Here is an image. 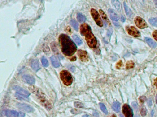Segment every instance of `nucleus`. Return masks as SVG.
<instances>
[{"instance_id": "obj_1", "label": "nucleus", "mask_w": 157, "mask_h": 117, "mask_svg": "<svg viewBox=\"0 0 157 117\" xmlns=\"http://www.w3.org/2000/svg\"><path fill=\"white\" fill-rule=\"evenodd\" d=\"M59 41L64 55L71 56L76 51L77 46L69 36L64 34H61L59 37Z\"/></svg>"}, {"instance_id": "obj_2", "label": "nucleus", "mask_w": 157, "mask_h": 117, "mask_svg": "<svg viewBox=\"0 0 157 117\" xmlns=\"http://www.w3.org/2000/svg\"><path fill=\"white\" fill-rule=\"evenodd\" d=\"M80 34L84 36L89 47L95 48L97 45V40L92 32L91 27L87 24H82L80 27Z\"/></svg>"}, {"instance_id": "obj_3", "label": "nucleus", "mask_w": 157, "mask_h": 117, "mask_svg": "<svg viewBox=\"0 0 157 117\" xmlns=\"http://www.w3.org/2000/svg\"><path fill=\"white\" fill-rule=\"evenodd\" d=\"M60 78L63 84L66 86H70L73 82V78L70 73L67 70H63L60 72Z\"/></svg>"}, {"instance_id": "obj_4", "label": "nucleus", "mask_w": 157, "mask_h": 117, "mask_svg": "<svg viewBox=\"0 0 157 117\" xmlns=\"http://www.w3.org/2000/svg\"><path fill=\"white\" fill-rule=\"evenodd\" d=\"M91 14L96 24L100 27H102L103 23L98 12L95 9H92L91 10Z\"/></svg>"}, {"instance_id": "obj_5", "label": "nucleus", "mask_w": 157, "mask_h": 117, "mask_svg": "<svg viewBox=\"0 0 157 117\" xmlns=\"http://www.w3.org/2000/svg\"><path fill=\"white\" fill-rule=\"evenodd\" d=\"M135 23L136 26L139 28L143 29L148 27V24L146 21L139 16H137L135 19Z\"/></svg>"}, {"instance_id": "obj_6", "label": "nucleus", "mask_w": 157, "mask_h": 117, "mask_svg": "<svg viewBox=\"0 0 157 117\" xmlns=\"http://www.w3.org/2000/svg\"><path fill=\"white\" fill-rule=\"evenodd\" d=\"M122 112L126 117H133L132 109L127 104H124L123 106Z\"/></svg>"}, {"instance_id": "obj_7", "label": "nucleus", "mask_w": 157, "mask_h": 117, "mask_svg": "<svg viewBox=\"0 0 157 117\" xmlns=\"http://www.w3.org/2000/svg\"><path fill=\"white\" fill-rule=\"evenodd\" d=\"M127 31L129 35L134 37H139L141 36L139 31L134 27H129L127 28Z\"/></svg>"}, {"instance_id": "obj_8", "label": "nucleus", "mask_w": 157, "mask_h": 117, "mask_svg": "<svg viewBox=\"0 0 157 117\" xmlns=\"http://www.w3.org/2000/svg\"><path fill=\"white\" fill-rule=\"evenodd\" d=\"M17 105L19 109L27 113L32 112L34 111V109H33V108L27 104L19 103H17Z\"/></svg>"}, {"instance_id": "obj_9", "label": "nucleus", "mask_w": 157, "mask_h": 117, "mask_svg": "<svg viewBox=\"0 0 157 117\" xmlns=\"http://www.w3.org/2000/svg\"><path fill=\"white\" fill-rule=\"evenodd\" d=\"M13 89L17 92V93L24 96L26 97H28L30 95V93L28 91L24 90L20 86H14Z\"/></svg>"}, {"instance_id": "obj_10", "label": "nucleus", "mask_w": 157, "mask_h": 117, "mask_svg": "<svg viewBox=\"0 0 157 117\" xmlns=\"http://www.w3.org/2000/svg\"><path fill=\"white\" fill-rule=\"evenodd\" d=\"M78 57L80 60L83 62H86L88 61V55L87 51L79 50L78 52Z\"/></svg>"}, {"instance_id": "obj_11", "label": "nucleus", "mask_w": 157, "mask_h": 117, "mask_svg": "<svg viewBox=\"0 0 157 117\" xmlns=\"http://www.w3.org/2000/svg\"><path fill=\"white\" fill-rule=\"evenodd\" d=\"M108 12L111 19L114 22H117L119 18L116 13L112 9H109L108 10Z\"/></svg>"}, {"instance_id": "obj_12", "label": "nucleus", "mask_w": 157, "mask_h": 117, "mask_svg": "<svg viewBox=\"0 0 157 117\" xmlns=\"http://www.w3.org/2000/svg\"><path fill=\"white\" fill-rule=\"evenodd\" d=\"M4 114L8 117H18L19 114L18 112L13 110H6L4 112Z\"/></svg>"}, {"instance_id": "obj_13", "label": "nucleus", "mask_w": 157, "mask_h": 117, "mask_svg": "<svg viewBox=\"0 0 157 117\" xmlns=\"http://www.w3.org/2000/svg\"><path fill=\"white\" fill-rule=\"evenodd\" d=\"M23 79L25 82L29 84H33L35 83V79L29 75H24L23 76Z\"/></svg>"}, {"instance_id": "obj_14", "label": "nucleus", "mask_w": 157, "mask_h": 117, "mask_svg": "<svg viewBox=\"0 0 157 117\" xmlns=\"http://www.w3.org/2000/svg\"><path fill=\"white\" fill-rule=\"evenodd\" d=\"M31 66L32 69L35 71H37L40 69L39 61L37 59H34L32 61Z\"/></svg>"}, {"instance_id": "obj_15", "label": "nucleus", "mask_w": 157, "mask_h": 117, "mask_svg": "<svg viewBox=\"0 0 157 117\" xmlns=\"http://www.w3.org/2000/svg\"><path fill=\"white\" fill-rule=\"evenodd\" d=\"M50 59H51V61L52 64L54 67L57 68V67H59L60 63L56 57H55L54 56H52L51 57Z\"/></svg>"}, {"instance_id": "obj_16", "label": "nucleus", "mask_w": 157, "mask_h": 117, "mask_svg": "<svg viewBox=\"0 0 157 117\" xmlns=\"http://www.w3.org/2000/svg\"><path fill=\"white\" fill-rule=\"evenodd\" d=\"M145 40L150 47L153 48H155L157 46V44L153 40L149 38H145Z\"/></svg>"}, {"instance_id": "obj_17", "label": "nucleus", "mask_w": 157, "mask_h": 117, "mask_svg": "<svg viewBox=\"0 0 157 117\" xmlns=\"http://www.w3.org/2000/svg\"><path fill=\"white\" fill-rule=\"evenodd\" d=\"M113 5L117 10L120 11L121 9V6L118 0H111Z\"/></svg>"}, {"instance_id": "obj_18", "label": "nucleus", "mask_w": 157, "mask_h": 117, "mask_svg": "<svg viewBox=\"0 0 157 117\" xmlns=\"http://www.w3.org/2000/svg\"><path fill=\"white\" fill-rule=\"evenodd\" d=\"M124 8L126 11V15L129 16H131L133 14V12H132V11L130 9V8H129L128 6L126 5L125 2H124Z\"/></svg>"}, {"instance_id": "obj_19", "label": "nucleus", "mask_w": 157, "mask_h": 117, "mask_svg": "<svg viewBox=\"0 0 157 117\" xmlns=\"http://www.w3.org/2000/svg\"><path fill=\"white\" fill-rule=\"evenodd\" d=\"M120 103L118 102L115 101L113 103L112 106V108L115 112L118 113L120 111Z\"/></svg>"}, {"instance_id": "obj_20", "label": "nucleus", "mask_w": 157, "mask_h": 117, "mask_svg": "<svg viewBox=\"0 0 157 117\" xmlns=\"http://www.w3.org/2000/svg\"><path fill=\"white\" fill-rule=\"evenodd\" d=\"M77 20L80 23H83L86 21V17L81 13H78L77 16Z\"/></svg>"}, {"instance_id": "obj_21", "label": "nucleus", "mask_w": 157, "mask_h": 117, "mask_svg": "<svg viewBox=\"0 0 157 117\" xmlns=\"http://www.w3.org/2000/svg\"><path fill=\"white\" fill-rule=\"evenodd\" d=\"M73 39L74 40V41L76 42V43L78 45H80L82 44V41L81 40V39H80L78 36L76 35H74L72 36Z\"/></svg>"}, {"instance_id": "obj_22", "label": "nucleus", "mask_w": 157, "mask_h": 117, "mask_svg": "<svg viewBox=\"0 0 157 117\" xmlns=\"http://www.w3.org/2000/svg\"><path fill=\"white\" fill-rule=\"evenodd\" d=\"M70 24L76 31H78V24L76 21H75L74 20H71L70 21Z\"/></svg>"}, {"instance_id": "obj_23", "label": "nucleus", "mask_w": 157, "mask_h": 117, "mask_svg": "<svg viewBox=\"0 0 157 117\" xmlns=\"http://www.w3.org/2000/svg\"><path fill=\"white\" fill-rule=\"evenodd\" d=\"M16 97L19 99V100H24V101H29V99L27 97H24V96L20 94L17 93H16Z\"/></svg>"}, {"instance_id": "obj_24", "label": "nucleus", "mask_w": 157, "mask_h": 117, "mask_svg": "<svg viewBox=\"0 0 157 117\" xmlns=\"http://www.w3.org/2000/svg\"><path fill=\"white\" fill-rule=\"evenodd\" d=\"M149 22L153 26L157 27V17L150 18L149 19Z\"/></svg>"}, {"instance_id": "obj_25", "label": "nucleus", "mask_w": 157, "mask_h": 117, "mask_svg": "<svg viewBox=\"0 0 157 117\" xmlns=\"http://www.w3.org/2000/svg\"><path fill=\"white\" fill-rule=\"evenodd\" d=\"M41 62H42V64L43 65L44 67H48L49 65V63L47 61V59L45 57H43L41 59Z\"/></svg>"}, {"instance_id": "obj_26", "label": "nucleus", "mask_w": 157, "mask_h": 117, "mask_svg": "<svg viewBox=\"0 0 157 117\" xmlns=\"http://www.w3.org/2000/svg\"><path fill=\"white\" fill-rule=\"evenodd\" d=\"M134 66V63L132 61H129L126 64V68L127 69H130L133 68Z\"/></svg>"}, {"instance_id": "obj_27", "label": "nucleus", "mask_w": 157, "mask_h": 117, "mask_svg": "<svg viewBox=\"0 0 157 117\" xmlns=\"http://www.w3.org/2000/svg\"><path fill=\"white\" fill-rule=\"evenodd\" d=\"M100 106V108L101 110H102V112L105 114H108V111L107 110V109L105 107V106L104 105V104H103L102 103H101L99 104Z\"/></svg>"}, {"instance_id": "obj_28", "label": "nucleus", "mask_w": 157, "mask_h": 117, "mask_svg": "<svg viewBox=\"0 0 157 117\" xmlns=\"http://www.w3.org/2000/svg\"><path fill=\"white\" fill-rule=\"evenodd\" d=\"M74 105L75 107L78 108H84V105L80 102H78V101L74 102Z\"/></svg>"}, {"instance_id": "obj_29", "label": "nucleus", "mask_w": 157, "mask_h": 117, "mask_svg": "<svg viewBox=\"0 0 157 117\" xmlns=\"http://www.w3.org/2000/svg\"><path fill=\"white\" fill-rule=\"evenodd\" d=\"M99 12L101 14V15L102 16L103 19L104 20H107V16L105 13V12L102 11V10H99Z\"/></svg>"}, {"instance_id": "obj_30", "label": "nucleus", "mask_w": 157, "mask_h": 117, "mask_svg": "<svg viewBox=\"0 0 157 117\" xmlns=\"http://www.w3.org/2000/svg\"><path fill=\"white\" fill-rule=\"evenodd\" d=\"M141 115L142 116H146V114H147V112H146V109H141Z\"/></svg>"}, {"instance_id": "obj_31", "label": "nucleus", "mask_w": 157, "mask_h": 117, "mask_svg": "<svg viewBox=\"0 0 157 117\" xmlns=\"http://www.w3.org/2000/svg\"><path fill=\"white\" fill-rule=\"evenodd\" d=\"M131 105L133 106L134 108L135 109V110H137V109H138V104H137V103L136 102H132Z\"/></svg>"}, {"instance_id": "obj_32", "label": "nucleus", "mask_w": 157, "mask_h": 117, "mask_svg": "<svg viewBox=\"0 0 157 117\" xmlns=\"http://www.w3.org/2000/svg\"><path fill=\"white\" fill-rule=\"evenodd\" d=\"M146 97L145 96H142V97H141L139 98V101L141 103L144 102L146 100Z\"/></svg>"}, {"instance_id": "obj_33", "label": "nucleus", "mask_w": 157, "mask_h": 117, "mask_svg": "<svg viewBox=\"0 0 157 117\" xmlns=\"http://www.w3.org/2000/svg\"><path fill=\"white\" fill-rule=\"evenodd\" d=\"M153 36L154 38V39H155L157 41V31H155L153 32Z\"/></svg>"}, {"instance_id": "obj_34", "label": "nucleus", "mask_w": 157, "mask_h": 117, "mask_svg": "<svg viewBox=\"0 0 157 117\" xmlns=\"http://www.w3.org/2000/svg\"><path fill=\"white\" fill-rule=\"evenodd\" d=\"M122 61H119L118 62V63L117 64V65H116V67H117V68L119 69V68H120L122 66Z\"/></svg>"}, {"instance_id": "obj_35", "label": "nucleus", "mask_w": 157, "mask_h": 117, "mask_svg": "<svg viewBox=\"0 0 157 117\" xmlns=\"http://www.w3.org/2000/svg\"><path fill=\"white\" fill-rule=\"evenodd\" d=\"M73 114H77V113H79L78 111L76 109H73L71 111Z\"/></svg>"}, {"instance_id": "obj_36", "label": "nucleus", "mask_w": 157, "mask_h": 117, "mask_svg": "<svg viewBox=\"0 0 157 117\" xmlns=\"http://www.w3.org/2000/svg\"><path fill=\"white\" fill-rule=\"evenodd\" d=\"M148 104L149 106H151L152 105V100L149 98V99L148 100Z\"/></svg>"}, {"instance_id": "obj_37", "label": "nucleus", "mask_w": 157, "mask_h": 117, "mask_svg": "<svg viewBox=\"0 0 157 117\" xmlns=\"http://www.w3.org/2000/svg\"><path fill=\"white\" fill-rule=\"evenodd\" d=\"M19 114V116L20 117H24L25 116V114L23 113L20 112V113Z\"/></svg>"}, {"instance_id": "obj_38", "label": "nucleus", "mask_w": 157, "mask_h": 117, "mask_svg": "<svg viewBox=\"0 0 157 117\" xmlns=\"http://www.w3.org/2000/svg\"><path fill=\"white\" fill-rule=\"evenodd\" d=\"M121 21L123 22H125V20H126V19H125V18L123 16H121Z\"/></svg>"}, {"instance_id": "obj_39", "label": "nucleus", "mask_w": 157, "mask_h": 117, "mask_svg": "<svg viewBox=\"0 0 157 117\" xmlns=\"http://www.w3.org/2000/svg\"><path fill=\"white\" fill-rule=\"evenodd\" d=\"M154 85L156 86V87H157V78L154 80Z\"/></svg>"}, {"instance_id": "obj_40", "label": "nucleus", "mask_w": 157, "mask_h": 117, "mask_svg": "<svg viewBox=\"0 0 157 117\" xmlns=\"http://www.w3.org/2000/svg\"><path fill=\"white\" fill-rule=\"evenodd\" d=\"M154 2L155 6L156 8H157V0H154Z\"/></svg>"}, {"instance_id": "obj_41", "label": "nucleus", "mask_w": 157, "mask_h": 117, "mask_svg": "<svg viewBox=\"0 0 157 117\" xmlns=\"http://www.w3.org/2000/svg\"><path fill=\"white\" fill-rule=\"evenodd\" d=\"M71 60L72 61H75V60H76V57H74L72 58L71 59Z\"/></svg>"}, {"instance_id": "obj_42", "label": "nucleus", "mask_w": 157, "mask_h": 117, "mask_svg": "<svg viewBox=\"0 0 157 117\" xmlns=\"http://www.w3.org/2000/svg\"><path fill=\"white\" fill-rule=\"evenodd\" d=\"M82 117H89V116L88 115H84L82 116Z\"/></svg>"}, {"instance_id": "obj_43", "label": "nucleus", "mask_w": 157, "mask_h": 117, "mask_svg": "<svg viewBox=\"0 0 157 117\" xmlns=\"http://www.w3.org/2000/svg\"><path fill=\"white\" fill-rule=\"evenodd\" d=\"M112 117H116V116L115 115H113V116H112Z\"/></svg>"}, {"instance_id": "obj_44", "label": "nucleus", "mask_w": 157, "mask_h": 117, "mask_svg": "<svg viewBox=\"0 0 157 117\" xmlns=\"http://www.w3.org/2000/svg\"><path fill=\"white\" fill-rule=\"evenodd\" d=\"M156 102L157 103V95L156 96Z\"/></svg>"}, {"instance_id": "obj_45", "label": "nucleus", "mask_w": 157, "mask_h": 117, "mask_svg": "<svg viewBox=\"0 0 157 117\" xmlns=\"http://www.w3.org/2000/svg\"><path fill=\"white\" fill-rule=\"evenodd\" d=\"M120 117H124L123 116H122V115H121H121H120Z\"/></svg>"}]
</instances>
